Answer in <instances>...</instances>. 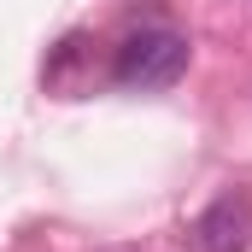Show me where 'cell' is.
Instances as JSON below:
<instances>
[{
	"instance_id": "cell-2",
	"label": "cell",
	"mask_w": 252,
	"mask_h": 252,
	"mask_svg": "<svg viewBox=\"0 0 252 252\" xmlns=\"http://www.w3.org/2000/svg\"><path fill=\"white\" fill-rule=\"evenodd\" d=\"M193 247L199 252H241L247 247V205H241V199L205 205L199 223H193Z\"/></svg>"
},
{
	"instance_id": "cell-1",
	"label": "cell",
	"mask_w": 252,
	"mask_h": 252,
	"mask_svg": "<svg viewBox=\"0 0 252 252\" xmlns=\"http://www.w3.org/2000/svg\"><path fill=\"white\" fill-rule=\"evenodd\" d=\"M188 53H193L188 35L153 24V30H135V35L118 41V53H112V76H118L124 88H170V82H182Z\"/></svg>"
}]
</instances>
